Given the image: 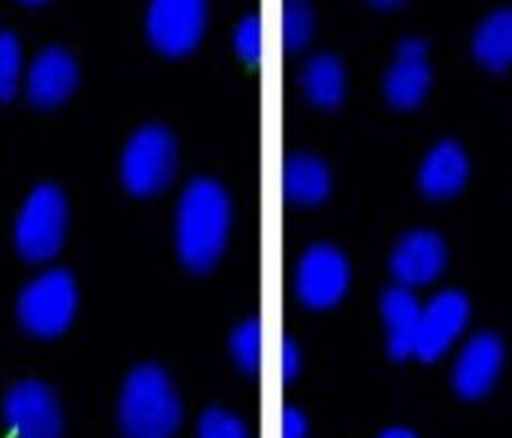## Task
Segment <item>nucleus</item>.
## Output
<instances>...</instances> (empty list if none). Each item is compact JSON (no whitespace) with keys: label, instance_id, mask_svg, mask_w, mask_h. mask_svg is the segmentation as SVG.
Masks as SVG:
<instances>
[{"label":"nucleus","instance_id":"nucleus-11","mask_svg":"<svg viewBox=\"0 0 512 438\" xmlns=\"http://www.w3.org/2000/svg\"><path fill=\"white\" fill-rule=\"evenodd\" d=\"M504 364V344L495 333L482 331L473 336L456 362L453 371V384L456 390L467 399L486 395L493 388L495 379Z\"/></svg>","mask_w":512,"mask_h":438},{"label":"nucleus","instance_id":"nucleus-7","mask_svg":"<svg viewBox=\"0 0 512 438\" xmlns=\"http://www.w3.org/2000/svg\"><path fill=\"white\" fill-rule=\"evenodd\" d=\"M351 279V265L340 248L327 241L311 244L296 265V294L311 307H329L340 301Z\"/></svg>","mask_w":512,"mask_h":438},{"label":"nucleus","instance_id":"nucleus-5","mask_svg":"<svg viewBox=\"0 0 512 438\" xmlns=\"http://www.w3.org/2000/svg\"><path fill=\"white\" fill-rule=\"evenodd\" d=\"M178 167V143L169 128L145 123L127 138L121 154V176L134 193H156L167 187Z\"/></svg>","mask_w":512,"mask_h":438},{"label":"nucleus","instance_id":"nucleus-2","mask_svg":"<svg viewBox=\"0 0 512 438\" xmlns=\"http://www.w3.org/2000/svg\"><path fill=\"white\" fill-rule=\"evenodd\" d=\"M182 423V401L162 366L147 362L127 373L119 395V425L127 438H171Z\"/></svg>","mask_w":512,"mask_h":438},{"label":"nucleus","instance_id":"nucleus-16","mask_svg":"<svg viewBox=\"0 0 512 438\" xmlns=\"http://www.w3.org/2000/svg\"><path fill=\"white\" fill-rule=\"evenodd\" d=\"M283 187L289 200L316 204L331 191V171L327 163L311 152L289 154L283 167Z\"/></svg>","mask_w":512,"mask_h":438},{"label":"nucleus","instance_id":"nucleus-9","mask_svg":"<svg viewBox=\"0 0 512 438\" xmlns=\"http://www.w3.org/2000/svg\"><path fill=\"white\" fill-rule=\"evenodd\" d=\"M469 298L460 290H442L423 307L414 355L425 362L436 360L456 340L469 320Z\"/></svg>","mask_w":512,"mask_h":438},{"label":"nucleus","instance_id":"nucleus-21","mask_svg":"<svg viewBox=\"0 0 512 438\" xmlns=\"http://www.w3.org/2000/svg\"><path fill=\"white\" fill-rule=\"evenodd\" d=\"M316 27L313 9L302 0H289L283 5V42L289 51H298L305 46Z\"/></svg>","mask_w":512,"mask_h":438},{"label":"nucleus","instance_id":"nucleus-25","mask_svg":"<svg viewBox=\"0 0 512 438\" xmlns=\"http://www.w3.org/2000/svg\"><path fill=\"white\" fill-rule=\"evenodd\" d=\"M281 362H283V377L287 379H294L300 371V364H302V355L298 344L292 338H285L283 340V353H281Z\"/></svg>","mask_w":512,"mask_h":438},{"label":"nucleus","instance_id":"nucleus-22","mask_svg":"<svg viewBox=\"0 0 512 438\" xmlns=\"http://www.w3.org/2000/svg\"><path fill=\"white\" fill-rule=\"evenodd\" d=\"M197 438H248V430L235 412L208 408L197 421Z\"/></svg>","mask_w":512,"mask_h":438},{"label":"nucleus","instance_id":"nucleus-12","mask_svg":"<svg viewBox=\"0 0 512 438\" xmlns=\"http://www.w3.org/2000/svg\"><path fill=\"white\" fill-rule=\"evenodd\" d=\"M445 261V239L434 230H412L394 248L390 268L401 285L410 287L432 281L445 268Z\"/></svg>","mask_w":512,"mask_h":438},{"label":"nucleus","instance_id":"nucleus-1","mask_svg":"<svg viewBox=\"0 0 512 438\" xmlns=\"http://www.w3.org/2000/svg\"><path fill=\"white\" fill-rule=\"evenodd\" d=\"M232 204L226 189L213 178L197 176L184 184L176 213V244L182 261L206 270L226 246Z\"/></svg>","mask_w":512,"mask_h":438},{"label":"nucleus","instance_id":"nucleus-3","mask_svg":"<svg viewBox=\"0 0 512 438\" xmlns=\"http://www.w3.org/2000/svg\"><path fill=\"white\" fill-rule=\"evenodd\" d=\"M77 305L79 290L75 274L68 268L51 265L22 285L18 294V318L31 333L51 338L71 325Z\"/></svg>","mask_w":512,"mask_h":438},{"label":"nucleus","instance_id":"nucleus-4","mask_svg":"<svg viewBox=\"0 0 512 438\" xmlns=\"http://www.w3.org/2000/svg\"><path fill=\"white\" fill-rule=\"evenodd\" d=\"M68 226L66 193L55 182H40L29 191L16 219V246L31 261L60 252Z\"/></svg>","mask_w":512,"mask_h":438},{"label":"nucleus","instance_id":"nucleus-6","mask_svg":"<svg viewBox=\"0 0 512 438\" xmlns=\"http://www.w3.org/2000/svg\"><path fill=\"white\" fill-rule=\"evenodd\" d=\"M3 417L14 438H60L64 430L62 403L42 379H20L11 386Z\"/></svg>","mask_w":512,"mask_h":438},{"label":"nucleus","instance_id":"nucleus-24","mask_svg":"<svg viewBox=\"0 0 512 438\" xmlns=\"http://www.w3.org/2000/svg\"><path fill=\"white\" fill-rule=\"evenodd\" d=\"M309 423L298 408L287 406L283 410V438H307Z\"/></svg>","mask_w":512,"mask_h":438},{"label":"nucleus","instance_id":"nucleus-17","mask_svg":"<svg viewBox=\"0 0 512 438\" xmlns=\"http://www.w3.org/2000/svg\"><path fill=\"white\" fill-rule=\"evenodd\" d=\"M300 82L313 103L324 108L337 106L346 92L344 64L340 57L327 51L311 55L302 66Z\"/></svg>","mask_w":512,"mask_h":438},{"label":"nucleus","instance_id":"nucleus-19","mask_svg":"<svg viewBox=\"0 0 512 438\" xmlns=\"http://www.w3.org/2000/svg\"><path fill=\"white\" fill-rule=\"evenodd\" d=\"M25 71V49H22L18 33L0 29V99H11L16 95Z\"/></svg>","mask_w":512,"mask_h":438},{"label":"nucleus","instance_id":"nucleus-15","mask_svg":"<svg viewBox=\"0 0 512 438\" xmlns=\"http://www.w3.org/2000/svg\"><path fill=\"white\" fill-rule=\"evenodd\" d=\"M469 176V160L464 149L453 141H440L423 160L421 187L432 198H447L462 189Z\"/></svg>","mask_w":512,"mask_h":438},{"label":"nucleus","instance_id":"nucleus-20","mask_svg":"<svg viewBox=\"0 0 512 438\" xmlns=\"http://www.w3.org/2000/svg\"><path fill=\"white\" fill-rule=\"evenodd\" d=\"M230 351L243 371L254 373L261 364V320L246 318L230 336Z\"/></svg>","mask_w":512,"mask_h":438},{"label":"nucleus","instance_id":"nucleus-14","mask_svg":"<svg viewBox=\"0 0 512 438\" xmlns=\"http://www.w3.org/2000/svg\"><path fill=\"white\" fill-rule=\"evenodd\" d=\"M381 314L388 325V349L394 360L414 355L423 307L405 285H392L381 296Z\"/></svg>","mask_w":512,"mask_h":438},{"label":"nucleus","instance_id":"nucleus-10","mask_svg":"<svg viewBox=\"0 0 512 438\" xmlns=\"http://www.w3.org/2000/svg\"><path fill=\"white\" fill-rule=\"evenodd\" d=\"M79 64L62 44H46L33 55L25 71L27 95L38 106H55L77 86Z\"/></svg>","mask_w":512,"mask_h":438},{"label":"nucleus","instance_id":"nucleus-26","mask_svg":"<svg viewBox=\"0 0 512 438\" xmlns=\"http://www.w3.org/2000/svg\"><path fill=\"white\" fill-rule=\"evenodd\" d=\"M379 438H416L410 430H403V428H392V430H386Z\"/></svg>","mask_w":512,"mask_h":438},{"label":"nucleus","instance_id":"nucleus-13","mask_svg":"<svg viewBox=\"0 0 512 438\" xmlns=\"http://www.w3.org/2000/svg\"><path fill=\"white\" fill-rule=\"evenodd\" d=\"M429 82L432 66L427 62V44L418 38L403 40L383 84L388 99L399 108H414L425 97Z\"/></svg>","mask_w":512,"mask_h":438},{"label":"nucleus","instance_id":"nucleus-23","mask_svg":"<svg viewBox=\"0 0 512 438\" xmlns=\"http://www.w3.org/2000/svg\"><path fill=\"white\" fill-rule=\"evenodd\" d=\"M235 49L246 62H259L263 53V25L256 11L243 16L235 27Z\"/></svg>","mask_w":512,"mask_h":438},{"label":"nucleus","instance_id":"nucleus-18","mask_svg":"<svg viewBox=\"0 0 512 438\" xmlns=\"http://www.w3.org/2000/svg\"><path fill=\"white\" fill-rule=\"evenodd\" d=\"M475 57L493 71L512 64V7L495 9L477 27L473 38Z\"/></svg>","mask_w":512,"mask_h":438},{"label":"nucleus","instance_id":"nucleus-8","mask_svg":"<svg viewBox=\"0 0 512 438\" xmlns=\"http://www.w3.org/2000/svg\"><path fill=\"white\" fill-rule=\"evenodd\" d=\"M206 27L204 0H151L145 29L151 44L169 55H182L200 42Z\"/></svg>","mask_w":512,"mask_h":438}]
</instances>
